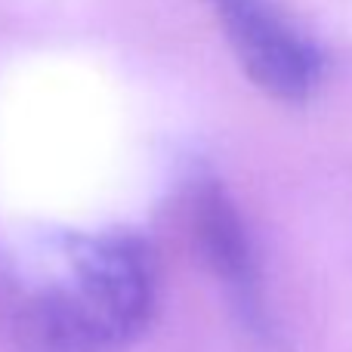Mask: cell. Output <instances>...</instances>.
<instances>
[{
  "instance_id": "6da1fadb",
  "label": "cell",
  "mask_w": 352,
  "mask_h": 352,
  "mask_svg": "<svg viewBox=\"0 0 352 352\" xmlns=\"http://www.w3.org/2000/svg\"><path fill=\"white\" fill-rule=\"evenodd\" d=\"M155 312L158 263L133 232H56L0 266L6 352H127Z\"/></svg>"
},
{
  "instance_id": "7a4b0ae2",
  "label": "cell",
  "mask_w": 352,
  "mask_h": 352,
  "mask_svg": "<svg viewBox=\"0 0 352 352\" xmlns=\"http://www.w3.org/2000/svg\"><path fill=\"white\" fill-rule=\"evenodd\" d=\"M244 74L278 102H306L324 78V53L275 0H207Z\"/></svg>"
},
{
  "instance_id": "3957f363",
  "label": "cell",
  "mask_w": 352,
  "mask_h": 352,
  "mask_svg": "<svg viewBox=\"0 0 352 352\" xmlns=\"http://www.w3.org/2000/svg\"><path fill=\"white\" fill-rule=\"evenodd\" d=\"M186 223L204 269L219 281L229 306L248 331L269 337V312L250 232L235 201L210 176L192 182L186 192Z\"/></svg>"
}]
</instances>
